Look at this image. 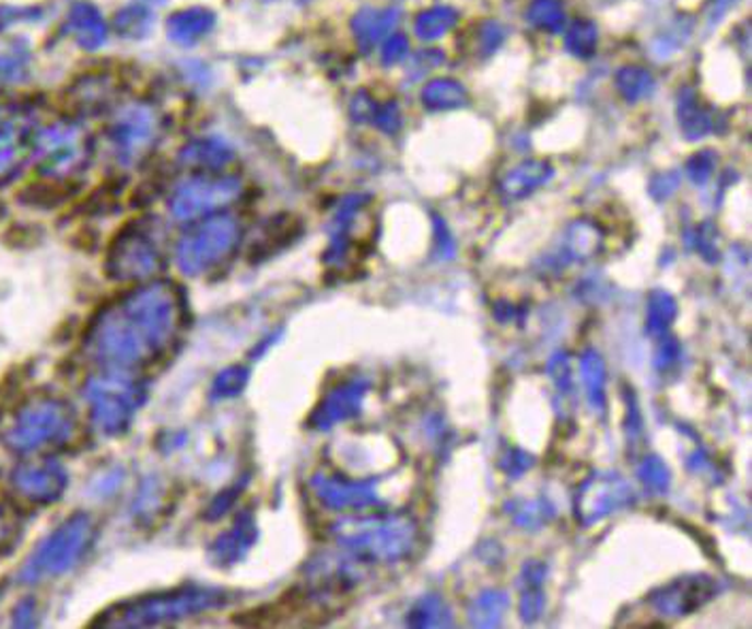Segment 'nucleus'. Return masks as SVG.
<instances>
[{"label": "nucleus", "instance_id": "nucleus-1", "mask_svg": "<svg viewBox=\"0 0 752 629\" xmlns=\"http://www.w3.org/2000/svg\"><path fill=\"white\" fill-rule=\"evenodd\" d=\"M184 318L186 299L175 284H143L98 312L85 334V352L103 370L134 374L167 352Z\"/></svg>", "mask_w": 752, "mask_h": 629}, {"label": "nucleus", "instance_id": "nucleus-2", "mask_svg": "<svg viewBox=\"0 0 752 629\" xmlns=\"http://www.w3.org/2000/svg\"><path fill=\"white\" fill-rule=\"evenodd\" d=\"M78 429L73 406L54 395L24 401L2 429L4 446L15 455H45L64 449Z\"/></svg>", "mask_w": 752, "mask_h": 629}, {"label": "nucleus", "instance_id": "nucleus-3", "mask_svg": "<svg viewBox=\"0 0 752 629\" xmlns=\"http://www.w3.org/2000/svg\"><path fill=\"white\" fill-rule=\"evenodd\" d=\"M228 602L231 597L222 589L186 585L122 602L116 608L107 610L98 624L105 628L165 626L224 608Z\"/></svg>", "mask_w": 752, "mask_h": 629}, {"label": "nucleus", "instance_id": "nucleus-4", "mask_svg": "<svg viewBox=\"0 0 752 629\" xmlns=\"http://www.w3.org/2000/svg\"><path fill=\"white\" fill-rule=\"evenodd\" d=\"M96 536L98 525L90 514H71L26 557L20 570V581L24 585H39L69 574L84 561L96 543Z\"/></svg>", "mask_w": 752, "mask_h": 629}, {"label": "nucleus", "instance_id": "nucleus-5", "mask_svg": "<svg viewBox=\"0 0 752 629\" xmlns=\"http://www.w3.org/2000/svg\"><path fill=\"white\" fill-rule=\"evenodd\" d=\"M145 386L130 372L103 370L84 384L92 427L105 438H120L145 404Z\"/></svg>", "mask_w": 752, "mask_h": 629}, {"label": "nucleus", "instance_id": "nucleus-6", "mask_svg": "<svg viewBox=\"0 0 752 629\" xmlns=\"http://www.w3.org/2000/svg\"><path fill=\"white\" fill-rule=\"evenodd\" d=\"M237 248V231L228 222L210 224L186 237L177 248V267L186 276H208L222 267Z\"/></svg>", "mask_w": 752, "mask_h": 629}, {"label": "nucleus", "instance_id": "nucleus-7", "mask_svg": "<svg viewBox=\"0 0 752 629\" xmlns=\"http://www.w3.org/2000/svg\"><path fill=\"white\" fill-rule=\"evenodd\" d=\"M165 267V254L161 246L145 233L118 237L107 254V276L116 282H143Z\"/></svg>", "mask_w": 752, "mask_h": 629}, {"label": "nucleus", "instance_id": "nucleus-8", "mask_svg": "<svg viewBox=\"0 0 752 629\" xmlns=\"http://www.w3.org/2000/svg\"><path fill=\"white\" fill-rule=\"evenodd\" d=\"M11 487L17 498L37 505H47L58 502L64 496L69 487V474L62 463L37 457L13 467Z\"/></svg>", "mask_w": 752, "mask_h": 629}, {"label": "nucleus", "instance_id": "nucleus-9", "mask_svg": "<svg viewBox=\"0 0 752 629\" xmlns=\"http://www.w3.org/2000/svg\"><path fill=\"white\" fill-rule=\"evenodd\" d=\"M254 538H256V525H254L250 514L248 512H244L242 516L237 514V519L222 534H218L215 540L211 543V561L220 568H228V566L239 563L246 557V552L250 550Z\"/></svg>", "mask_w": 752, "mask_h": 629}, {"label": "nucleus", "instance_id": "nucleus-10", "mask_svg": "<svg viewBox=\"0 0 752 629\" xmlns=\"http://www.w3.org/2000/svg\"><path fill=\"white\" fill-rule=\"evenodd\" d=\"M165 503H167V489L156 482V480H148L139 496L134 498V503H132V516L134 521H152L154 516L163 514L165 510Z\"/></svg>", "mask_w": 752, "mask_h": 629}, {"label": "nucleus", "instance_id": "nucleus-11", "mask_svg": "<svg viewBox=\"0 0 752 629\" xmlns=\"http://www.w3.org/2000/svg\"><path fill=\"white\" fill-rule=\"evenodd\" d=\"M246 380H248V372L239 365H231V368L222 370L211 382V399L224 401V399L237 397L244 391Z\"/></svg>", "mask_w": 752, "mask_h": 629}, {"label": "nucleus", "instance_id": "nucleus-12", "mask_svg": "<svg viewBox=\"0 0 752 629\" xmlns=\"http://www.w3.org/2000/svg\"><path fill=\"white\" fill-rule=\"evenodd\" d=\"M529 18L548 33H559L565 24V13L559 0H536L529 9Z\"/></svg>", "mask_w": 752, "mask_h": 629}, {"label": "nucleus", "instance_id": "nucleus-13", "mask_svg": "<svg viewBox=\"0 0 752 629\" xmlns=\"http://www.w3.org/2000/svg\"><path fill=\"white\" fill-rule=\"evenodd\" d=\"M424 101L431 107H455L465 101V90L453 80H439L424 90Z\"/></svg>", "mask_w": 752, "mask_h": 629}, {"label": "nucleus", "instance_id": "nucleus-14", "mask_svg": "<svg viewBox=\"0 0 752 629\" xmlns=\"http://www.w3.org/2000/svg\"><path fill=\"white\" fill-rule=\"evenodd\" d=\"M455 22H457V13L453 9H446V7L433 9L420 18L419 33L426 39H433L448 33L455 26Z\"/></svg>", "mask_w": 752, "mask_h": 629}, {"label": "nucleus", "instance_id": "nucleus-15", "mask_svg": "<svg viewBox=\"0 0 752 629\" xmlns=\"http://www.w3.org/2000/svg\"><path fill=\"white\" fill-rule=\"evenodd\" d=\"M619 88L621 92L627 96L628 101H637L642 96H646L653 90V78L648 71L637 69V67H628L625 71L619 73Z\"/></svg>", "mask_w": 752, "mask_h": 629}, {"label": "nucleus", "instance_id": "nucleus-16", "mask_svg": "<svg viewBox=\"0 0 752 629\" xmlns=\"http://www.w3.org/2000/svg\"><path fill=\"white\" fill-rule=\"evenodd\" d=\"M567 49L576 56H590L597 45V31L590 22H578L567 33Z\"/></svg>", "mask_w": 752, "mask_h": 629}, {"label": "nucleus", "instance_id": "nucleus-17", "mask_svg": "<svg viewBox=\"0 0 752 629\" xmlns=\"http://www.w3.org/2000/svg\"><path fill=\"white\" fill-rule=\"evenodd\" d=\"M20 514L11 505L0 503V550L15 545V540L20 538Z\"/></svg>", "mask_w": 752, "mask_h": 629}, {"label": "nucleus", "instance_id": "nucleus-18", "mask_svg": "<svg viewBox=\"0 0 752 629\" xmlns=\"http://www.w3.org/2000/svg\"><path fill=\"white\" fill-rule=\"evenodd\" d=\"M239 496V485L237 487H233V489H228V491H224V493H220L213 502L210 503V508H208V512H205V516L210 519V521H215V519H220L231 505H233V502H235V498Z\"/></svg>", "mask_w": 752, "mask_h": 629}]
</instances>
